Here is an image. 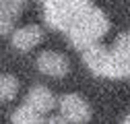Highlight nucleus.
<instances>
[{
	"label": "nucleus",
	"instance_id": "1",
	"mask_svg": "<svg viewBox=\"0 0 130 124\" xmlns=\"http://www.w3.org/2000/svg\"><path fill=\"white\" fill-rule=\"evenodd\" d=\"M83 62L97 76L107 79H130V45L122 33L111 48L107 45H91L83 52Z\"/></svg>",
	"mask_w": 130,
	"mask_h": 124
},
{
	"label": "nucleus",
	"instance_id": "2",
	"mask_svg": "<svg viewBox=\"0 0 130 124\" xmlns=\"http://www.w3.org/2000/svg\"><path fill=\"white\" fill-rule=\"evenodd\" d=\"M109 31V19L107 14L97 8L95 4L83 12L80 17L70 25V29L66 31V37L70 39V43L76 50H87L91 45H97L101 41V37Z\"/></svg>",
	"mask_w": 130,
	"mask_h": 124
},
{
	"label": "nucleus",
	"instance_id": "3",
	"mask_svg": "<svg viewBox=\"0 0 130 124\" xmlns=\"http://www.w3.org/2000/svg\"><path fill=\"white\" fill-rule=\"evenodd\" d=\"M93 6V0H43V17L52 29L66 33L70 25Z\"/></svg>",
	"mask_w": 130,
	"mask_h": 124
},
{
	"label": "nucleus",
	"instance_id": "4",
	"mask_svg": "<svg viewBox=\"0 0 130 124\" xmlns=\"http://www.w3.org/2000/svg\"><path fill=\"white\" fill-rule=\"evenodd\" d=\"M58 105H60V116L66 118L70 124H85L91 120V107L85 101V97L78 95V93L62 95Z\"/></svg>",
	"mask_w": 130,
	"mask_h": 124
},
{
	"label": "nucleus",
	"instance_id": "5",
	"mask_svg": "<svg viewBox=\"0 0 130 124\" xmlns=\"http://www.w3.org/2000/svg\"><path fill=\"white\" fill-rule=\"evenodd\" d=\"M37 68H39V72H43L47 76H64L68 72L70 64H68V58L64 54L45 50L37 58Z\"/></svg>",
	"mask_w": 130,
	"mask_h": 124
},
{
	"label": "nucleus",
	"instance_id": "6",
	"mask_svg": "<svg viewBox=\"0 0 130 124\" xmlns=\"http://www.w3.org/2000/svg\"><path fill=\"white\" fill-rule=\"evenodd\" d=\"M25 103H27L29 107H33L35 112H39V114H47L50 110H54L56 97H54V93L47 89V87H43V85H35V87L29 89Z\"/></svg>",
	"mask_w": 130,
	"mask_h": 124
},
{
	"label": "nucleus",
	"instance_id": "7",
	"mask_svg": "<svg viewBox=\"0 0 130 124\" xmlns=\"http://www.w3.org/2000/svg\"><path fill=\"white\" fill-rule=\"evenodd\" d=\"M43 39V31L39 25H25L12 33V45L21 52H29Z\"/></svg>",
	"mask_w": 130,
	"mask_h": 124
},
{
	"label": "nucleus",
	"instance_id": "8",
	"mask_svg": "<svg viewBox=\"0 0 130 124\" xmlns=\"http://www.w3.org/2000/svg\"><path fill=\"white\" fill-rule=\"evenodd\" d=\"M23 2L25 0H0V35H6L12 31L23 10Z\"/></svg>",
	"mask_w": 130,
	"mask_h": 124
},
{
	"label": "nucleus",
	"instance_id": "9",
	"mask_svg": "<svg viewBox=\"0 0 130 124\" xmlns=\"http://www.w3.org/2000/svg\"><path fill=\"white\" fill-rule=\"evenodd\" d=\"M12 124H43V116L27 103H23L12 112Z\"/></svg>",
	"mask_w": 130,
	"mask_h": 124
},
{
	"label": "nucleus",
	"instance_id": "10",
	"mask_svg": "<svg viewBox=\"0 0 130 124\" xmlns=\"http://www.w3.org/2000/svg\"><path fill=\"white\" fill-rule=\"evenodd\" d=\"M19 93V81L14 74H2L0 76V101H10Z\"/></svg>",
	"mask_w": 130,
	"mask_h": 124
},
{
	"label": "nucleus",
	"instance_id": "11",
	"mask_svg": "<svg viewBox=\"0 0 130 124\" xmlns=\"http://www.w3.org/2000/svg\"><path fill=\"white\" fill-rule=\"evenodd\" d=\"M43 124H70V122L66 118H62V116H52V118L43 120Z\"/></svg>",
	"mask_w": 130,
	"mask_h": 124
},
{
	"label": "nucleus",
	"instance_id": "12",
	"mask_svg": "<svg viewBox=\"0 0 130 124\" xmlns=\"http://www.w3.org/2000/svg\"><path fill=\"white\" fill-rule=\"evenodd\" d=\"M124 35H126V41H128V45H130V31H126Z\"/></svg>",
	"mask_w": 130,
	"mask_h": 124
},
{
	"label": "nucleus",
	"instance_id": "13",
	"mask_svg": "<svg viewBox=\"0 0 130 124\" xmlns=\"http://www.w3.org/2000/svg\"><path fill=\"white\" fill-rule=\"evenodd\" d=\"M124 124H130V114L126 116V120H124Z\"/></svg>",
	"mask_w": 130,
	"mask_h": 124
}]
</instances>
